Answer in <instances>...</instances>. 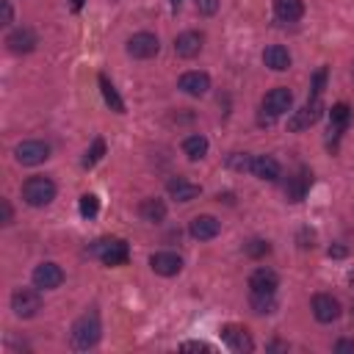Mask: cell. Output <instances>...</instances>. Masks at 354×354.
<instances>
[{
    "label": "cell",
    "instance_id": "6da1fadb",
    "mask_svg": "<svg viewBox=\"0 0 354 354\" xmlns=\"http://www.w3.org/2000/svg\"><path fill=\"white\" fill-rule=\"evenodd\" d=\"M100 332H102V326H100V315H97V313H83V315L72 324L69 343H72L75 351H88V348L97 346Z\"/></svg>",
    "mask_w": 354,
    "mask_h": 354
},
{
    "label": "cell",
    "instance_id": "7a4b0ae2",
    "mask_svg": "<svg viewBox=\"0 0 354 354\" xmlns=\"http://www.w3.org/2000/svg\"><path fill=\"white\" fill-rule=\"evenodd\" d=\"M22 199L30 205V207H44L55 199V183L44 174H36L30 180H25L22 185Z\"/></svg>",
    "mask_w": 354,
    "mask_h": 354
},
{
    "label": "cell",
    "instance_id": "3957f363",
    "mask_svg": "<svg viewBox=\"0 0 354 354\" xmlns=\"http://www.w3.org/2000/svg\"><path fill=\"white\" fill-rule=\"evenodd\" d=\"M88 254L100 257L105 266H122V263H127L130 249H127V243L122 238H102L94 246H88Z\"/></svg>",
    "mask_w": 354,
    "mask_h": 354
},
{
    "label": "cell",
    "instance_id": "277c9868",
    "mask_svg": "<svg viewBox=\"0 0 354 354\" xmlns=\"http://www.w3.org/2000/svg\"><path fill=\"white\" fill-rule=\"evenodd\" d=\"M11 310L19 315V318H30L41 310V296H39V288H17L11 293Z\"/></svg>",
    "mask_w": 354,
    "mask_h": 354
},
{
    "label": "cell",
    "instance_id": "5b68a950",
    "mask_svg": "<svg viewBox=\"0 0 354 354\" xmlns=\"http://www.w3.org/2000/svg\"><path fill=\"white\" fill-rule=\"evenodd\" d=\"M290 105H293V94H290V88H285V86L271 88V91L263 97V111H268V116H266L263 122H274L277 116L288 113Z\"/></svg>",
    "mask_w": 354,
    "mask_h": 354
},
{
    "label": "cell",
    "instance_id": "8992f818",
    "mask_svg": "<svg viewBox=\"0 0 354 354\" xmlns=\"http://www.w3.org/2000/svg\"><path fill=\"white\" fill-rule=\"evenodd\" d=\"M321 113H324L321 97H310L304 108H299V111H293V113H290V119H288V127H290L293 133H299V130H307V127H313V124L321 119Z\"/></svg>",
    "mask_w": 354,
    "mask_h": 354
},
{
    "label": "cell",
    "instance_id": "52a82bcc",
    "mask_svg": "<svg viewBox=\"0 0 354 354\" xmlns=\"http://www.w3.org/2000/svg\"><path fill=\"white\" fill-rule=\"evenodd\" d=\"M30 279H33V285L39 288V290H55L61 282H64V271H61V266L58 263H39L36 268H33V274H30Z\"/></svg>",
    "mask_w": 354,
    "mask_h": 354
},
{
    "label": "cell",
    "instance_id": "ba28073f",
    "mask_svg": "<svg viewBox=\"0 0 354 354\" xmlns=\"http://www.w3.org/2000/svg\"><path fill=\"white\" fill-rule=\"evenodd\" d=\"M14 158L22 166H39V163H44L50 158V147L44 141H22V144H17Z\"/></svg>",
    "mask_w": 354,
    "mask_h": 354
},
{
    "label": "cell",
    "instance_id": "9c48e42d",
    "mask_svg": "<svg viewBox=\"0 0 354 354\" xmlns=\"http://www.w3.org/2000/svg\"><path fill=\"white\" fill-rule=\"evenodd\" d=\"M158 50H160L158 36H155V33H147V30L133 33L130 41H127V53H130L133 58H152V55H158Z\"/></svg>",
    "mask_w": 354,
    "mask_h": 354
},
{
    "label": "cell",
    "instance_id": "30bf717a",
    "mask_svg": "<svg viewBox=\"0 0 354 354\" xmlns=\"http://www.w3.org/2000/svg\"><path fill=\"white\" fill-rule=\"evenodd\" d=\"M313 315L321 324H332L340 318V301L332 293H315L313 296Z\"/></svg>",
    "mask_w": 354,
    "mask_h": 354
},
{
    "label": "cell",
    "instance_id": "8fae6325",
    "mask_svg": "<svg viewBox=\"0 0 354 354\" xmlns=\"http://www.w3.org/2000/svg\"><path fill=\"white\" fill-rule=\"evenodd\" d=\"M149 266H152V271L160 274V277H174V274H180V268H183V257H180L177 252H155V254L149 257Z\"/></svg>",
    "mask_w": 354,
    "mask_h": 354
},
{
    "label": "cell",
    "instance_id": "7c38bea8",
    "mask_svg": "<svg viewBox=\"0 0 354 354\" xmlns=\"http://www.w3.org/2000/svg\"><path fill=\"white\" fill-rule=\"evenodd\" d=\"M188 232H191L196 241H210V238H216V235L221 232V221H218L216 216H196V218H191Z\"/></svg>",
    "mask_w": 354,
    "mask_h": 354
},
{
    "label": "cell",
    "instance_id": "4fadbf2b",
    "mask_svg": "<svg viewBox=\"0 0 354 354\" xmlns=\"http://www.w3.org/2000/svg\"><path fill=\"white\" fill-rule=\"evenodd\" d=\"M279 288V277L271 268H254L249 277V290L252 293H277Z\"/></svg>",
    "mask_w": 354,
    "mask_h": 354
},
{
    "label": "cell",
    "instance_id": "5bb4252c",
    "mask_svg": "<svg viewBox=\"0 0 354 354\" xmlns=\"http://www.w3.org/2000/svg\"><path fill=\"white\" fill-rule=\"evenodd\" d=\"M221 340H224L232 351H252V348H254L249 332H246L243 326H238V324H227V326L221 329Z\"/></svg>",
    "mask_w": 354,
    "mask_h": 354
},
{
    "label": "cell",
    "instance_id": "9a60e30c",
    "mask_svg": "<svg viewBox=\"0 0 354 354\" xmlns=\"http://www.w3.org/2000/svg\"><path fill=\"white\" fill-rule=\"evenodd\" d=\"M310 183H313V174H310V169H304V166H301L293 177H288V185H285L288 202H301L304 194H307V188H310Z\"/></svg>",
    "mask_w": 354,
    "mask_h": 354
},
{
    "label": "cell",
    "instance_id": "2e32d148",
    "mask_svg": "<svg viewBox=\"0 0 354 354\" xmlns=\"http://www.w3.org/2000/svg\"><path fill=\"white\" fill-rule=\"evenodd\" d=\"M166 191H169V196L177 199V202H191V199H196V196L202 194V188H199L196 183L185 180V177H174V180H169V183H166Z\"/></svg>",
    "mask_w": 354,
    "mask_h": 354
},
{
    "label": "cell",
    "instance_id": "e0dca14e",
    "mask_svg": "<svg viewBox=\"0 0 354 354\" xmlns=\"http://www.w3.org/2000/svg\"><path fill=\"white\" fill-rule=\"evenodd\" d=\"M6 47L11 50V53H30L33 47H36V33L30 30V28H17V30H11L8 36H6Z\"/></svg>",
    "mask_w": 354,
    "mask_h": 354
},
{
    "label": "cell",
    "instance_id": "ac0fdd59",
    "mask_svg": "<svg viewBox=\"0 0 354 354\" xmlns=\"http://www.w3.org/2000/svg\"><path fill=\"white\" fill-rule=\"evenodd\" d=\"M177 86H180L185 94H191V97H202V94H207V88H210V77H207L205 72H185V75H180Z\"/></svg>",
    "mask_w": 354,
    "mask_h": 354
},
{
    "label": "cell",
    "instance_id": "d6986e66",
    "mask_svg": "<svg viewBox=\"0 0 354 354\" xmlns=\"http://www.w3.org/2000/svg\"><path fill=\"white\" fill-rule=\"evenodd\" d=\"M199 50H202V33H196V30H185L174 39V53L180 58H194V55H199Z\"/></svg>",
    "mask_w": 354,
    "mask_h": 354
},
{
    "label": "cell",
    "instance_id": "ffe728a7",
    "mask_svg": "<svg viewBox=\"0 0 354 354\" xmlns=\"http://www.w3.org/2000/svg\"><path fill=\"white\" fill-rule=\"evenodd\" d=\"M249 171H252L257 180H268V183H274V180L279 177V163H277L271 155H254Z\"/></svg>",
    "mask_w": 354,
    "mask_h": 354
},
{
    "label": "cell",
    "instance_id": "44dd1931",
    "mask_svg": "<svg viewBox=\"0 0 354 354\" xmlns=\"http://www.w3.org/2000/svg\"><path fill=\"white\" fill-rule=\"evenodd\" d=\"M263 64H266L268 69H274V72H285V69L290 66V53H288L282 44H268V47L263 50Z\"/></svg>",
    "mask_w": 354,
    "mask_h": 354
},
{
    "label": "cell",
    "instance_id": "7402d4cb",
    "mask_svg": "<svg viewBox=\"0 0 354 354\" xmlns=\"http://www.w3.org/2000/svg\"><path fill=\"white\" fill-rule=\"evenodd\" d=\"M274 14L279 22H296L304 14V3L301 0H274Z\"/></svg>",
    "mask_w": 354,
    "mask_h": 354
},
{
    "label": "cell",
    "instance_id": "603a6c76",
    "mask_svg": "<svg viewBox=\"0 0 354 354\" xmlns=\"http://www.w3.org/2000/svg\"><path fill=\"white\" fill-rule=\"evenodd\" d=\"M138 213H141L144 221L158 224V221L166 218V205H163V199H144L141 207H138Z\"/></svg>",
    "mask_w": 354,
    "mask_h": 354
},
{
    "label": "cell",
    "instance_id": "cb8c5ba5",
    "mask_svg": "<svg viewBox=\"0 0 354 354\" xmlns=\"http://www.w3.org/2000/svg\"><path fill=\"white\" fill-rule=\"evenodd\" d=\"M183 152L188 155V160H202V158L207 155V138L199 136V133L188 136V138L183 141Z\"/></svg>",
    "mask_w": 354,
    "mask_h": 354
},
{
    "label": "cell",
    "instance_id": "d4e9b609",
    "mask_svg": "<svg viewBox=\"0 0 354 354\" xmlns=\"http://www.w3.org/2000/svg\"><path fill=\"white\" fill-rule=\"evenodd\" d=\"M348 119H351V108L346 102L332 105V111H329V130H335V136H340V130H346Z\"/></svg>",
    "mask_w": 354,
    "mask_h": 354
},
{
    "label": "cell",
    "instance_id": "484cf974",
    "mask_svg": "<svg viewBox=\"0 0 354 354\" xmlns=\"http://www.w3.org/2000/svg\"><path fill=\"white\" fill-rule=\"evenodd\" d=\"M100 88H102V97H105V102L111 105V111H116V113H124V102H122L119 91L113 88V83H111L105 75H100Z\"/></svg>",
    "mask_w": 354,
    "mask_h": 354
},
{
    "label": "cell",
    "instance_id": "4316f807",
    "mask_svg": "<svg viewBox=\"0 0 354 354\" xmlns=\"http://www.w3.org/2000/svg\"><path fill=\"white\" fill-rule=\"evenodd\" d=\"M252 307H254V313L268 315L277 310V299H274V293H252Z\"/></svg>",
    "mask_w": 354,
    "mask_h": 354
},
{
    "label": "cell",
    "instance_id": "83f0119b",
    "mask_svg": "<svg viewBox=\"0 0 354 354\" xmlns=\"http://www.w3.org/2000/svg\"><path fill=\"white\" fill-rule=\"evenodd\" d=\"M102 155H105V141H102V138H94L91 149H86V155H83V166H86V169H91Z\"/></svg>",
    "mask_w": 354,
    "mask_h": 354
},
{
    "label": "cell",
    "instance_id": "f1b7e54d",
    "mask_svg": "<svg viewBox=\"0 0 354 354\" xmlns=\"http://www.w3.org/2000/svg\"><path fill=\"white\" fill-rule=\"evenodd\" d=\"M100 213V199L94 194H83L80 196V216L83 218H94Z\"/></svg>",
    "mask_w": 354,
    "mask_h": 354
},
{
    "label": "cell",
    "instance_id": "f546056e",
    "mask_svg": "<svg viewBox=\"0 0 354 354\" xmlns=\"http://www.w3.org/2000/svg\"><path fill=\"white\" fill-rule=\"evenodd\" d=\"M268 252H271L268 241L254 238V241H249V243H246V254H249V257H263V254H268Z\"/></svg>",
    "mask_w": 354,
    "mask_h": 354
},
{
    "label": "cell",
    "instance_id": "4dcf8cb0",
    "mask_svg": "<svg viewBox=\"0 0 354 354\" xmlns=\"http://www.w3.org/2000/svg\"><path fill=\"white\" fill-rule=\"evenodd\" d=\"M230 166L238 169V171H249V166H252V155H246V152H243V155H232V158H230Z\"/></svg>",
    "mask_w": 354,
    "mask_h": 354
},
{
    "label": "cell",
    "instance_id": "1f68e13d",
    "mask_svg": "<svg viewBox=\"0 0 354 354\" xmlns=\"http://www.w3.org/2000/svg\"><path fill=\"white\" fill-rule=\"evenodd\" d=\"M324 83H326V69H318L315 77H313V94H310V97H321Z\"/></svg>",
    "mask_w": 354,
    "mask_h": 354
},
{
    "label": "cell",
    "instance_id": "d6a6232c",
    "mask_svg": "<svg viewBox=\"0 0 354 354\" xmlns=\"http://www.w3.org/2000/svg\"><path fill=\"white\" fill-rule=\"evenodd\" d=\"M335 354H354V340L351 337H340L335 343Z\"/></svg>",
    "mask_w": 354,
    "mask_h": 354
},
{
    "label": "cell",
    "instance_id": "836d02e7",
    "mask_svg": "<svg viewBox=\"0 0 354 354\" xmlns=\"http://www.w3.org/2000/svg\"><path fill=\"white\" fill-rule=\"evenodd\" d=\"M196 8H199L202 14H216L218 0H196Z\"/></svg>",
    "mask_w": 354,
    "mask_h": 354
},
{
    "label": "cell",
    "instance_id": "e575fe53",
    "mask_svg": "<svg viewBox=\"0 0 354 354\" xmlns=\"http://www.w3.org/2000/svg\"><path fill=\"white\" fill-rule=\"evenodd\" d=\"M180 348H185V351H210V346L202 343V340H188V343H183Z\"/></svg>",
    "mask_w": 354,
    "mask_h": 354
},
{
    "label": "cell",
    "instance_id": "d590c367",
    "mask_svg": "<svg viewBox=\"0 0 354 354\" xmlns=\"http://www.w3.org/2000/svg\"><path fill=\"white\" fill-rule=\"evenodd\" d=\"M0 11H3V25H8V22L14 19V11H11V3H8V0H3V3H0Z\"/></svg>",
    "mask_w": 354,
    "mask_h": 354
},
{
    "label": "cell",
    "instance_id": "8d00e7d4",
    "mask_svg": "<svg viewBox=\"0 0 354 354\" xmlns=\"http://www.w3.org/2000/svg\"><path fill=\"white\" fill-rule=\"evenodd\" d=\"M0 207H3V224H11V205L3 199V202H0Z\"/></svg>",
    "mask_w": 354,
    "mask_h": 354
},
{
    "label": "cell",
    "instance_id": "74e56055",
    "mask_svg": "<svg viewBox=\"0 0 354 354\" xmlns=\"http://www.w3.org/2000/svg\"><path fill=\"white\" fill-rule=\"evenodd\" d=\"M343 254H346L343 246H332V249H329V257H343Z\"/></svg>",
    "mask_w": 354,
    "mask_h": 354
},
{
    "label": "cell",
    "instance_id": "f35d334b",
    "mask_svg": "<svg viewBox=\"0 0 354 354\" xmlns=\"http://www.w3.org/2000/svg\"><path fill=\"white\" fill-rule=\"evenodd\" d=\"M83 8V0H72V11H80Z\"/></svg>",
    "mask_w": 354,
    "mask_h": 354
},
{
    "label": "cell",
    "instance_id": "ab89813d",
    "mask_svg": "<svg viewBox=\"0 0 354 354\" xmlns=\"http://www.w3.org/2000/svg\"><path fill=\"white\" fill-rule=\"evenodd\" d=\"M348 282H351V288H354V271H351V277H348Z\"/></svg>",
    "mask_w": 354,
    "mask_h": 354
},
{
    "label": "cell",
    "instance_id": "60d3db41",
    "mask_svg": "<svg viewBox=\"0 0 354 354\" xmlns=\"http://www.w3.org/2000/svg\"><path fill=\"white\" fill-rule=\"evenodd\" d=\"M171 3H174V6H177V3H180V0H171Z\"/></svg>",
    "mask_w": 354,
    "mask_h": 354
}]
</instances>
